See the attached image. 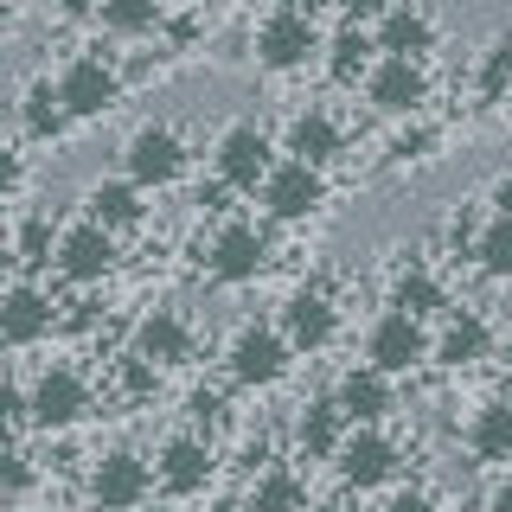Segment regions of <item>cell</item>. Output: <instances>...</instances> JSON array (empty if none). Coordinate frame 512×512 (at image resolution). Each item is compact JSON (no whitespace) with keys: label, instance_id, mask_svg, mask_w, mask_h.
Wrapping results in <instances>:
<instances>
[{"label":"cell","instance_id":"obj_1","mask_svg":"<svg viewBox=\"0 0 512 512\" xmlns=\"http://www.w3.org/2000/svg\"><path fill=\"white\" fill-rule=\"evenodd\" d=\"M58 84V103L71 109V122H103L122 109L128 96V71L116 52H103V45H84L77 58H64V71L52 77Z\"/></svg>","mask_w":512,"mask_h":512},{"label":"cell","instance_id":"obj_2","mask_svg":"<svg viewBox=\"0 0 512 512\" xmlns=\"http://www.w3.org/2000/svg\"><path fill=\"white\" fill-rule=\"evenodd\" d=\"M186 167H192V141H186V128L180 122H135L128 128V141H122V180H135L141 192H167V186H180L186 180Z\"/></svg>","mask_w":512,"mask_h":512},{"label":"cell","instance_id":"obj_3","mask_svg":"<svg viewBox=\"0 0 512 512\" xmlns=\"http://www.w3.org/2000/svg\"><path fill=\"white\" fill-rule=\"evenodd\" d=\"M276 160H282L276 135H269L256 116H237V122H224L218 141H212V180L224 192H250V199H256V186L269 180V167H276Z\"/></svg>","mask_w":512,"mask_h":512},{"label":"cell","instance_id":"obj_4","mask_svg":"<svg viewBox=\"0 0 512 512\" xmlns=\"http://www.w3.org/2000/svg\"><path fill=\"white\" fill-rule=\"evenodd\" d=\"M288 372H295V346L282 340L276 320H244L224 340V378L244 384V391H276Z\"/></svg>","mask_w":512,"mask_h":512},{"label":"cell","instance_id":"obj_5","mask_svg":"<svg viewBox=\"0 0 512 512\" xmlns=\"http://www.w3.org/2000/svg\"><path fill=\"white\" fill-rule=\"evenodd\" d=\"M250 52H256V64H263L269 77H295V71H308V64H320L327 32H320V20H308V13L269 7L263 20H256V32H250Z\"/></svg>","mask_w":512,"mask_h":512},{"label":"cell","instance_id":"obj_6","mask_svg":"<svg viewBox=\"0 0 512 512\" xmlns=\"http://www.w3.org/2000/svg\"><path fill=\"white\" fill-rule=\"evenodd\" d=\"M96 410V391H90V378L77 372V365H39L26 384V423L32 429H45V436H64V429H77L84 416Z\"/></svg>","mask_w":512,"mask_h":512},{"label":"cell","instance_id":"obj_7","mask_svg":"<svg viewBox=\"0 0 512 512\" xmlns=\"http://www.w3.org/2000/svg\"><path fill=\"white\" fill-rule=\"evenodd\" d=\"M84 500H90V512H141L154 500V455H141V448H103L84 474Z\"/></svg>","mask_w":512,"mask_h":512},{"label":"cell","instance_id":"obj_8","mask_svg":"<svg viewBox=\"0 0 512 512\" xmlns=\"http://www.w3.org/2000/svg\"><path fill=\"white\" fill-rule=\"evenodd\" d=\"M52 269H58V282H71V288H103L122 269V237L103 231L96 218H71V224H58Z\"/></svg>","mask_w":512,"mask_h":512},{"label":"cell","instance_id":"obj_9","mask_svg":"<svg viewBox=\"0 0 512 512\" xmlns=\"http://www.w3.org/2000/svg\"><path fill=\"white\" fill-rule=\"evenodd\" d=\"M218 442L199 436V429H173L167 442L154 448V487L167 500H199V493L218 487Z\"/></svg>","mask_w":512,"mask_h":512},{"label":"cell","instance_id":"obj_10","mask_svg":"<svg viewBox=\"0 0 512 512\" xmlns=\"http://www.w3.org/2000/svg\"><path fill=\"white\" fill-rule=\"evenodd\" d=\"M359 90H365V103H372L384 122H416V116H429L436 71H429V58H378Z\"/></svg>","mask_w":512,"mask_h":512},{"label":"cell","instance_id":"obj_11","mask_svg":"<svg viewBox=\"0 0 512 512\" xmlns=\"http://www.w3.org/2000/svg\"><path fill=\"white\" fill-rule=\"evenodd\" d=\"M205 276L218 288H250L269 276V231L250 218H224L212 237H205Z\"/></svg>","mask_w":512,"mask_h":512},{"label":"cell","instance_id":"obj_12","mask_svg":"<svg viewBox=\"0 0 512 512\" xmlns=\"http://www.w3.org/2000/svg\"><path fill=\"white\" fill-rule=\"evenodd\" d=\"M256 199H263V212L269 224H308L327 212V199H333V186H327V167H308V160H276L269 167V180L256 186Z\"/></svg>","mask_w":512,"mask_h":512},{"label":"cell","instance_id":"obj_13","mask_svg":"<svg viewBox=\"0 0 512 512\" xmlns=\"http://www.w3.org/2000/svg\"><path fill=\"white\" fill-rule=\"evenodd\" d=\"M276 327H282V340L295 346V359H301V352L314 359V352H327L333 340H340V295H333L327 282H301V288H288Z\"/></svg>","mask_w":512,"mask_h":512},{"label":"cell","instance_id":"obj_14","mask_svg":"<svg viewBox=\"0 0 512 512\" xmlns=\"http://www.w3.org/2000/svg\"><path fill=\"white\" fill-rule=\"evenodd\" d=\"M365 365L384 378H410L416 365H429V320L384 308L372 327H365Z\"/></svg>","mask_w":512,"mask_h":512},{"label":"cell","instance_id":"obj_15","mask_svg":"<svg viewBox=\"0 0 512 512\" xmlns=\"http://www.w3.org/2000/svg\"><path fill=\"white\" fill-rule=\"evenodd\" d=\"M52 333H58V301H52V288H39L32 276H20V282L0 288V346L32 352V346L52 340Z\"/></svg>","mask_w":512,"mask_h":512},{"label":"cell","instance_id":"obj_16","mask_svg":"<svg viewBox=\"0 0 512 512\" xmlns=\"http://www.w3.org/2000/svg\"><path fill=\"white\" fill-rule=\"evenodd\" d=\"M493 346H500V333H493V320L480 308H448L436 327H429V359H436L442 372H474V365L493 359Z\"/></svg>","mask_w":512,"mask_h":512},{"label":"cell","instance_id":"obj_17","mask_svg":"<svg viewBox=\"0 0 512 512\" xmlns=\"http://www.w3.org/2000/svg\"><path fill=\"white\" fill-rule=\"evenodd\" d=\"M397 468H404V448H397L391 429H352V436L340 442V455H333V474H340L352 493L391 487Z\"/></svg>","mask_w":512,"mask_h":512},{"label":"cell","instance_id":"obj_18","mask_svg":"<svg viewBox=\"0 0 512 512\" xmlns=\"http://www.w3.org/2000/svg\"><path fill=\"white\" fill-rule=\"evenodd\" d=\"M128 352L148 359L154 372H180V365H192V352H199V327L180 308H148L135 320V333H128Z\"/></svg>","mask_w":512,"mask_h":512},{"label":"cell","instance_id":"obj_19","mask_svg":"<svg viewBox=\"0 0 512 512\" xmlns=\"http://www.w3.org/2000/svg\"><path fill=\"white\" fill-rule=\"evenodd\" d=\"M333 404H340V416L352 429H384L397 416V378H384V372H372V365H346L340 378H333Z\"/></svg>","mask_w":512,"mask_h":512},{"label":"cell","instance_id":"obj_20","mask_svg":"<svg viewBox=\"0 0 512 512\" xmlns=\"http://www.w3.org/2000/svg\"><path fill=\"white\" fill-rule=\"evenodd\" d=\"M276 148H282L288 160H308V167H333V160L346 154V122L333 116L327 103H301L295 116L282 122Z\"/></svg>","mask_w":512,"mask_h":512},{"label":"cell","instance_id":"obj_21","mask_svg":"<svg viewBox=\"0 0 512 512\" xmlns=\"http://www.w3.org/2000/svg\"><path fill=\"white\" fill-rule=\"evenodd\" d=\"M372 45H378V58H429L442 45V20L423 0H397L384 20H372Z\"/></svg>","mask_w":512,"mask_h":512},{"label":"cell","instance_id":"obj_22","mask_svg":"<svg viewBox=\"0 0 512 512\" xmlns=\"http://www.w3.org/2000/svg\"><path fill=\"white\" fill-rule=\"evenodd\" d=\"M346 436H352V423L340 416L333 397H308V404L295 410V423H288V442H295L301 461H333Z\"/></svg>","mask_w":512,"mask_h":512},{"label":"cell","instance_id":"obj_23","mask_svg":"<svg viewBox=\"0 0 512 512\" xmlns=\"http://www.w3.org/2000/svg\"><path fill=\"white\" fill-rule=\"evenodd\" d=\"M461 448H468L474 461H487V468H506L512 461V397L474 404L468 423H461Z\"/></svg>","mask_w":512,"mask_h":512},{"label":"cell","instance_id":"obj_24","mask_svg":"<svg viewBox=\"0 0 512 512\" xmlns=\"http://www.w3.org/2000/svg\"><path fill=\"white\" fill-rule=\"evenodd\" d=\"M13 116H20V135L39 141V148H58L64 135H71V109L58 103V84L52 77H32V84L20 90V103H13Z\"/></svg>","mask_w":512,"mask_h":512},{"label":"cell","instance_id":"obj_25","mask_svg":"<svg viewBox=\"0 0 512 512\" xmlns=\"http://www.w3.org/2000/svg\"><path fill=\"white\" fill-rule=\"evenodd\" d=\"M84 218H96L103 231H116V237H128V231H141L148 224V192H141L135 180H96L90 192H84Z\"/></svg>","mask_w":512,"mask_h":512},{"label":"cell","instance_id":"obj_26","mask_svg":"<svg viewBox=\"0 0 512 512\" xmlns=\"http://www.w3.org/2000/svg\"><path fill=\"white\" fill-rule=\"evenodd\" d=\"M391 308H397V314H416V320H442L455 301H448V282H442L429 263H404V269L391 276Z\"/></svg>","mask_w":512,"mask_h":512},{"label":"cell","instance_id":"obj_27","mask_svg":"<svg viewBox=\"0 0 512 512\" xmlns=\"http://www.w3.org/2000/svg\"><path fill=\"white\" fill-rule=\"evenodd\" d=\"M320 58H327V77H333V84H346V90H359L365 84V71H372V64H378V45H372V26H340V32H333V39H327V52H320Z\"/></svg>","mask_w":512,"mask_h":512},{"label":"cell","instance_id":"obj_28","mask_svg":"<svg viewBox=\"0 0 512 512\" xmlns=\"http://www.w3.org/2000/svg\"><path fill=\"white\" fill-rule=\"evenodd\" d=\"M244 506H250V512H308L314 500H308V480L288 468V461H269V468L250 480Z\"/></svg>","mask_w":512,"mask_h":512},{"label":"cell","instance_id":"obj_29","mask_svg":"<svg viewBox=\"0 0 512 512\" xmlns=\"http://www.w3.org/2000/svg\"><path fill=\"white\" fill-rule=\"evenodd\" d=\"M96 26L109 32V39H154L160 26H167V0H103L96 7Z\"/></svg>","mask_w":512,"mask_h":512},{"label":"cell","instance_id":"obj_30","mask_svg":"<svg viewBox=\"0 0 512 512\" xmlns=\"http://www.w3.org/2000/svg\"><path fill=\"white\" fill-rule=\"evenodd\" d=\"M474 269L493 282H512V218L487 212V224L474 231Z\"/></svg>","mask_w":512,"mask_h":512},{"label":"cell","instance_id":"obj_31","mask_svg":"<svg viewBox=\"0 0 512 512\" xmlns=\"http://www.w3.org/2000/svg\"><path fill=\"white\" fill-rule=\"evenodd\" d=\"M52 244H58L52 218H45V212H26L20 231H13V244H7V256H13L20 269H45V263H52Z\"/></svg>","mask_w":512,"mask_h":512},{"label":"cell","instance_id":"obj_32","mask_svg":"<svg viewBox=\"0 0 512 512\" xmlns=\"http://www.w3.org/2000/svg\"><path fill=\"white\" fill-rule=\"evenodd\" d=\"M474 90H480V103H506V90H512V32H506V39H493L487 52H480Z\"/></svg>","mask_w":512,"mask_h":512},{"label":"cell","instance_id":"obj_33","mask_svg":"<svg viewBox=\"0 0 512 512\" xmlns=\"http://www.w3.org/2000/svg\"><path fill=\"white\" fill-rule=\"evenodd\" d=\"M32 480H39V468H32V455L20 442L0 436V500H20V493H32Z\"/></svg>","mask_w":512,"mask_h":512},{"label":"cell","instance_id":"obj_34","mask_svg":"<svg viewBox=\"0 0 512 512\" xmlns=\"http://www.w3.org/2000/svg\"><path fill=\"white\" fill-rule=\"evenodd\" d=\"M436 148H442V128H429L423 116H416V122H404V128H397V141H391V160H397V167H410V160H429Z\"/></svg>","mask_w":512,"mask_h":512},{"label":"cell","instance_id":"obj_35","mask_svg":"<svg viewBox=\"0 0 512 512\" xmlns=\"http://www.w3.org/2000/svg\"><path fill=\"white\" fill-rule=\"evenodd\" d=\"M186 416H192V429H199V436H218V429L231 423V404H224V391L199 384V391L186 397Z\"/></svg>","mask_w":512,"mask_h":512},{"label":"cell","instance_id":"obj_36","mask_svg":"<svg viewBox=\"0 0 512 512\" xmlns=\"http://www.w3.org/2000/svg\"><path fill=\"white\" fill-rule=\"evenodd\" d=\"M20 192H26V154H20V141L0 135V205H13Z\"/></svg>","mask_w":512,"mask_h":512},{"label":"cell","instance_id":"obj_37","mask_svg":"<svg viewBox=\"0 0 512 512\" xmlns=\"http://www.w3.org/2000/svg\"><path fill=\"white\" fill-rule=\"evenodd\" d=\"M20 423H26V384L0 372V436H13Z\"/></svg>","mask_w":512,"mask_h":512},{"label":"cell","instance_id":"obj_38","mask_svg":"<svg viewBox=\"0 0 512 512\" xmlns=\"http://www.w3.org/2000/svg\"><path fill=\"white\" fill-rule=\"evenodd\" d=\"M378 512H442V500H436V493H423V487H397Z\"/></svg>","mask_w":512,"mask_h":512},{"label":"cell","instance_id":"obj_39","mask_svg":"<svg viewBox=\"0 0 512 512\" xmlns=\"http://www.w3.org/2000/svg\"><path fill=\"white\" fill-rule=\"evenodd\" d=\"M333 7H340L352 26H372V20H384V13L397 7V0H333Z\"/></svg>","mask_w":512,"mask_h":512},{"label":"cell","instance_id":"obj_40","mask_svg":"<svg viewBox=\"0 0 512 512\" xmlns=\"http://www.w3.org/2000/svg\"><path fill=\"white\" fill-rule=\"evenodd\" d=\"M487 212L493 218H512V173H500V180L487 186Z\"/></svg>","mask_w":512,"mask_h":512},{"label":"cell","instance_id":"obj_41","mask_svg":"<svg viewBox=\"0 0 512 512\" xmlns=\"http://www.w3.org/2000/svg\"><path fill=\"white\" fill-rule=\"evenodd\" d=\"M96 7H103V0H58V20L84 26V20H96Z\"/></svg>","mask_w":512,"mask_h":512},{"label":"cell","instance_id":"obj_42","mask_svg":"<svg viewBox=\"0 0 512 512\" xmlns=\"http://www.w3.org/2000/svg\"><path fill=\"white\" fill-rule=\"evenodd\" d=\"M487 512H512V474H500L487 487Z\"/></svg>","mask_w":512,"mask_h":512},{"label":"cell","instance_id":"obj_43","mask_svg":"<svg viewBox=\"0 0 512 512\" xmlns=\"http://www.w3.org/2000/svg\"><path fill=\"white\" fill-rule=\"evenodd\" d=\"M276 7H288V13H308V20H320V13H327L333 0H276Z\"/></svg>","mask_w":512,"mask_h":512},{"label":"cell","instance_id":"obj_44","mask_svg":"<svg viewBox=\"0 0 512 512\" xmlns=\"http://www.w3.org/2000/svg\"><path fill=\"white\" fill-rule=\"evenodd\" d=\"M205 512H250V506L237 500V493H218V500H205Z\"/></svg>","mask_w":512,"mask_h":512},{"label":"cell","instance_id":"obj_45","mask_svg":"<svg viewBox=\"0 0 512 512\" xmlns=\"http://www.w3.org/2000/svg\"><path fill=\"white\" fill-rule=\"evenodd\" d=\"M493 352H500V365H506V378H512V327L500 333V346H493Z\"/></svg>","mask_w":512,"mask_h":512},{"label":"cell","instance_id":"obj_46","mask_svg":"<svg viewBox=\"0 0 512 512\" xmlns=\"http://www.w3.org/2000/svg\"><path fill=\"white\" fill-rule=\"evenodd\" d=\"M13 32V0H0V39Z\"/></svg>","mask_w":512,"mask_h":512},{"label":"cell","instance_id":"obj_47","mask_svg":"<svg viewBox=\"0 0 512 512\" xmlns=\"http://www.w3.org/2000/svg\"><path fill=\"white\" fill-rule=\"evenodd\" d=\"M308 512H346V506H340V500H314Z\"/></svg>","mask_w":512,"mask_h":512},{"label":"cell","instance_id":"obj_48","mask_svg":"<svg viewBox=\"0 0 512 512\" xmlns=\"http://www.w3.org/2000/svg\"><path fill=\"white\" fill-rule=\"evenodd\" d=\"M500 109H506V122H512V90H506V103H500Z\"/></svg>","mask_w":512,"mask_h":512},{"label":"cell","instance_id":"obj_49","mask_svg":"<svg viewBox=\"0 0 512 512\" xmlns=\"http://www.w3.org/2000/svg\"><path fill=\"white\" fill-rule=\"evenodd\" d=\"M154 512H173V506H154Z\"/></svg>","mask_w":512,"mask_h":512}]
</instances>
